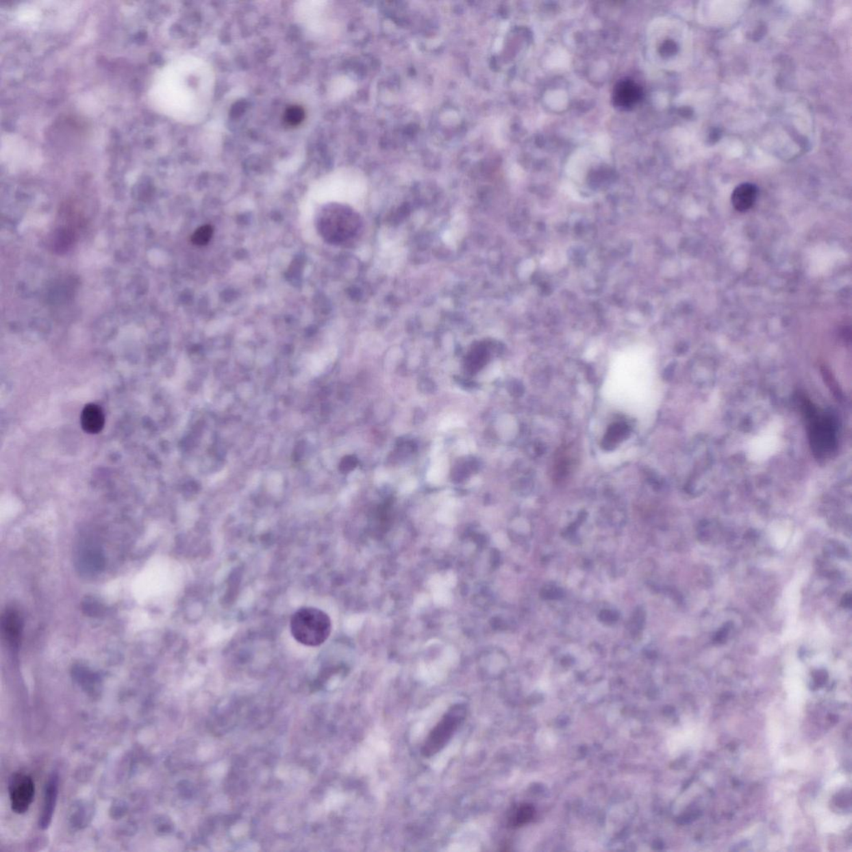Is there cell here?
Returning <instances> with one entry per match:
<instances>
[{"instance_id": "e0dca14e", "label": "cell", "mask_w": 852, "mask_h": 852, "mask_svg": "<svg viewBox=\"0 0 852 852\" xmlns=\"http://www.w3.org/2000/svg\"><path fill=\"white\" fill-rule=\"evenodd\" d=\"M676 50L677 46L673 42H668L667 44L664 46V51L666 54L675 53Z\"/></svg>"}, {"instance_id": "52a82bcc", "label": "cell", "mask_w": 852, "mask_h": 852, "mask_svg": "<svg viewBox=\"0 0 852 852\" xmlns=\"http://www.w3.org/2000/svg\"><path fill=\"white\" fill-rule=\"evenodd\" d=\"M2 631L6 641L18 648L21 640L23 619L17 611L7 610L2 616Z\"/></svg>"}, {"instance_id": "3957f363", "label": "cell", "mask_w": 852, "mask_h": 852, "mask_svg": "<svg viewBox=\"0 0 852 852\" xmlns=\"http://www.w3.org/2000/svg\"><path fill=\"white\" fill-rule=\"evenodd\" d=\"M466 714L467 707L462 703L454 705L445 712L443 718L426 738L421 749L422 755L425 757H431L440 753L451 741Z\"/></svg>"}, {"instance_id": "8fae6325", "label": "cell", "mask_w": 852, "mask_h": 852, "mask_svg": "<svg viewBox=\"0 0 852 852\" xmlns=\"http://www.w3.org/2000/svg\"><path fill=\"white\" fill-rule=\"evenodd\" d=\"M629 435V429L627 425L622 423L614 424L610 426L609 431L604 437L603 448L607 451L614 450L618 441L627 438Z\"/></svg>"}, {"instance_id": "5b68a950", "label": "cell", "mask_w": 852, "mask_h": 852, "mask_svg": "<svg viewBox=\"0 0 852 852\" xmlns=\"http://www.w3.org/2000/svg\"><path fill=\"white\" fill-rule=\"evenodd\" d=\"M9 789L12 810L18 814H23L28 811L36 792L32 778L23 774H16L11 778Z\"/></svg>"}, {"instance_id": "7a4b0ae2", "label": "cell", "mask_w": 852, "mask_h": 852, "mask_svg": "<svg viewBox=\"0 0 852 852\" xmlns=\"http://www.w3.org/2000/svg\"><path fill=\"white\" fill-rule=\"evenodd\" d=\"M803 414L808 423L809 439L812 451L819 457L830 456L836 450V425L831 416L820 412L811 402L804 401Z\"/></svg>"}, {"instance_id": "9a60e30c", "label": "cell", "mask_w": 852, "mask_h": 852, "mask_svg": "<svg viewBox=\"0 0 852 852\" xmlns=\"http://www.w3.org/2000/svg\"><path fill=\"white\" fill-rule=\"evenodd\" d=\"M305 112L300 106H290L285 113V121L288 125L295 127L303 121Z\"/></svg>"}, {"instance_id": "7c38bea8", "label": "cell", "mask_w": 852, "mask_h": 852, "mask_svg": "<svg viewBox=\"0 0 852 852\" xmlns=\"http://www.w3.org/2000/svg\"><path fill=\"white\" fill-rule=\"evenodd\" d=\"M534 816V808L529 805H522L510 816V827H521L529 822Z\"/></svg>"}, {"instance_id": "277c9868", "label": "cell", "mask_w": 852, "mask_h": 852, "mask_svg": "<svg viewBox=\"0 0 852 852\" xmlns=\"http://www.w3.org/2000/svg\"><path fill=\"white\" fill-rule=\"evenodd\" d=\"M347 212L340 207L323 208L316 218V227L319 234L328 242H336L346 237L348 230Z\"/></svg>"}, {"instance_id": "4fadbf2b", "label": "cell", "mask_w": 852, "mask_h": 852, "mask_svg": "<svg viewBox=\"0 0 852 852\" xmlns=\"http://www.w3.org/2000/svg\"><path fill=\"white\" fill-rule=\"evenodd\" d=\"M448 470V464L447 459L444 457H440L434 463L433 466L428 472V481L432 484H438L442 481L445 476H447Z\"/></svg>"}, {"instance_id": "2e32d148", "label": "cell", "mask_w": 852, "mask_h": 852, "mask_svg": "<svg viewBox=\"0 0 852 852\" xmlns=\"http://www.w3.org/2000/svg\"><path fill=\"white\" fill-rule=\"evenodd\" d=\"M464 425L463 421L462 420H460L459 417H457L456 416H450L444 418V419L440 422V429H442V431H448V429L459 427L460 425Z\"/></svg>"}, {"instance_id": "9c48e42d", "label": "cell", "mask_w": 852, "mask_h": 852, "mask_svg": "<svg viewBox=\"0 0 852 852\" xmlns=\"http://www.w3.org/2000/svg\"><path fill=\"white\" fill-rule=\"evenodd\" d=\"M57 797L58 778L55 776H53L49 780L45 788L44 805H42V815L40 820V825L42 829L48 828L49 824L51 823Z\"/></svg>"}, {"instance_id": "30bf717a", "label": "cell", "mask_w": 852, "mask_h": 852, "mask_svg": "<svg viewBox=\"0 0 852 852\" xmlns=\"http://www.w3.org/2000/svg\"><path fill=\"white\" fill-rule=\"evenodd\" d=\"M104 423H105V418L99 406L95 404L85 406L81 414V425L85 432L98 434L102 431Z\"/></svg>"}, {"instance_id": "8992f818", "label": "cell", "mask_w": 852, "mask_h": 852, "mask_svg": "<svg viewBox=\"0 0 852 852\" xmlns=\"http://www.w3.org/2000/svg\"><path fill=\"white\" fill-rule=\"evenodd\" d=\"M642 95V88L634 80L623 79L615 85L612 99L616 108L627 111L641 102Z\"/></svg>"}, {"instance_id": "ba28073f", "label": "cell", "mask_w": 852, "mask_h": 852, "mask_svg": "<svg viewBox=\"0 0 852 852\" xmlns=\"http://www.w3.org/2000/svg\"><path fill=\"white\" fill-rule=\"evenodd\" d=\"M757 188L752 184H742L734 189L731 195V203L736 210L741 212L749 211L757 200Z\"/></svg>"}, {"instance_id": "5bb4252c", "label": "cell", "mask_w": 852, "mask_h": 852, "mask_svg": "<svg viewBox=\"0 0 852 852\" xmlns=\"http://www.w3.org/2000/svg\"><path fill=\"white\" fill-rule=\"evenodd\" d=\"M213 229L210 225L201 227L192 236V242L197 246H205L212 238Z\"/></svg>"}, {"instance_id": "6da1fadb", "label": "cell", "mask_w": 852, "mask_h": 852, "mask_svg": "<svg viewBox=\"0 0 852 852\" xmlns=\"http://www.w3.org/2000/svg\"><path fill=\"white\" fill-rule=\"evenodd\" d=\"M290 633L298 642L317 647L330 636L331 622L329 616L316 607H304L293 614L290 622Z\"/></svg>"}]
</instances>
